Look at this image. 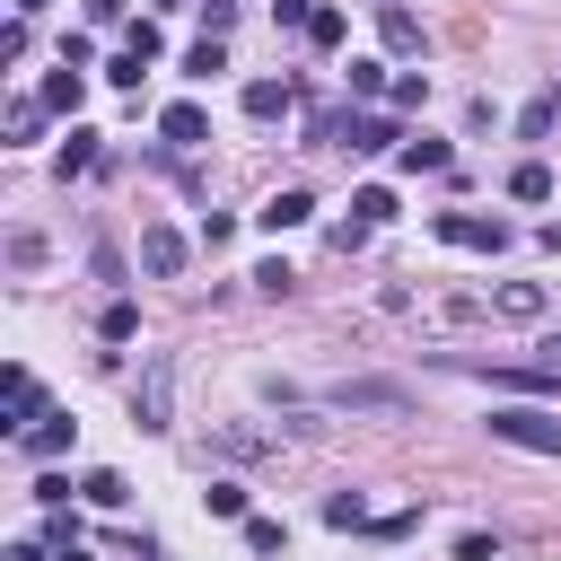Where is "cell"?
Listing matches in <instances>:
<instances>
[{
	"instance_id": "1",
	"label": "cell",
	"mask_w": 561,
	"mask_h": 561,
	"mask_svg": "<svg viewBox=\"0 0 561 561\" xmlns=\"http://www.w3.org/2000/svg\"><path fill=\"white\" fill-rule=\"evenodd\" d=\"M491 438H508V447H526V456H561V412L508 403V412H491Z\"/></svg>"
},
{
	"instance_id": "2",
	"label": "cell",
	"mask_w": 561,
	"mask_h": 561,
	"mask_svg": "<svg viewBox=\"0 0 561 561\" xmlns=\"http://www.w3.org/2000/svg\"><path fill=\"white\" fill-rule=\"evenodd\" d=\"M324 403L333 412H412V386H394V377H333Z\"/></svg>"
},
{
	"instance_id": "3",
	"label": "cell",
	"mask_w": 561,
	"mask_h": 561,
	"mask_svg": "<svg viewBox=\"0 0 561 561\" xmlns=\"http://www.w3.org/2000/svg\"><path fill=\"white\" fill-rule=\"evenodd\" d=\"M430 237H438V245H465V254H500V245H508V219H482V210H438V219H430Z\"/></svg>"
},
{
	"instance_id": "4",
	"label": "cell",
	"mask_w": 561,
	"mask_h": 561,
	"mask_svg": "<svg viewBox=\"0 0 561 561\" xmlns=\"http://www.w3.org/2000/svg\"><path fill=\"white\" fill-rule=\"evenodd\" d=\"M167 403H175V359L158 351V359L140 368V386H131V430H167V421H175Z\"/></svg>"
},
{
	"instance_id": "5",
	"label": "cell",
	"mask_w": 561,
	"mask_h": 561,
	"mask_svg": "<svg viewBox=\"0 0 561 561\" xmlns=\"http://www.w3.org/2000/svg\"><path fill=\"white\" fill-rule=\"evenodd\" d=\"M0 394H9L0 430H9V438H26V430L44 421V386H35V368H18V359H9V368H0Z\"/></svg>"
},
{
	"instance_id": "6",
	"label": "cell",
	"mask_w": 561,
	"mask_h": 561,
	"mask_svg": "<svg viewBox=\"0 0 561 561\" xmlns=\"http://www.w3.org/2000/svg\"><path fill=\"white\" fill-rule=\"evenodd\" d=\"M403 140H412V131H403L394 114H351V123H342V149H359V158H377V149H403Z\"/></svg>"
},
{
	"instance_id": "7",
	"label": "cell",
	"mask_w": 561,
	"mask_h": 561,
	"mask_svg": "<svg viewBox=\"0 0 561 561\" xmlns=\"http://www.w3.org/2000/svg\"><path fill=\"white\" fill-rule=\"evenodd\" d=\"M307 219H316V193H307V184H280V193L254 210V228H272V237H280V228H307Z\"/></svg>"
},
{
	"instance_id": "8",
	"label": "cell",
	"mask_w": 561,
	"mask_h": 561,
	"mask_svg": "<svg viewBox=\"0 0 561 561\" xmlns=\"http://www.w3.org/2000/svg\"><path fill=\"white\" fill-rule=\"evenodd\" d=\"M184 254H193V245H184L175 228H140V272H149V280H175Z\"/></svg>"
},
{
	"instance_id": "9",
	"label": "cell",
	"mask_w": 561,
	"mask_h": 561,
	"mask_svg": "<svg viewBox=\"0 0 561 561\" xmlns=\"http://www.w3.org/2000/svg\"><path fill=\"white\" fill-rule=\"evenodd\" d=\"M377 35H386V53H403V61L430 44V35H421V18H412L403 0H377Z\"/></svg>"
},
{
	"instance_id": "10",
	"label": "cell",
	"mask_w": 561,
	"mask_h": 561,
	"mask_svg": "<svg viewBox=\"0 0 561 561\" xmlns=\"http://www.w3.org/2000/svg\"><path fill=\"white\" fill-rule=\"evenodd\" d=\"M158 140H167V149H202V140H210V114L184 96V105H167V114H158Z\"/></svg>"
},
{
	"instance_id": "11",
	"label": "cell",
	"mask_w": 561,
	"mask_h": 561,
	"mask_svg": "<svg viewBox=\"0 0 561 561\" xmlns=\"http://www.w3.org/2000/svg\"><path fill=\"white\" fill-rule=\"evenodd\" d=\"M543 307H552V289H543V280H500V289H491V316H517V324H535Z\"/></svg>"
},
{
	"instance_id": "12",
	"label": "cell",
	"mask_w": 561,
	"mask_h": 561,
	"mask_svg": "<svg viewBox=\"0 0 561 561\" xmlns=\"http://www.w3.org/2000/svg\"><path fill=\"white\" fill-rule=\"evenodd\" d=\"M70 438H79V421H70V412H44V421H35L26 438H18V456H35V465H53V456H61Z\"/></svg>"
},
{
	"instance_id": "13",
	"label": "cell",
	"mask_w": 561,
	"mask_h": 561,
	"mask_svg": "<svg viewBox=\"0 0 561 561\" xmlns=\"http://www.w3.org/2000/svg\"><path fill=\"white\" fill-rule=\"evenodd\" d=\"M394 167H403V175H447V167H456V149H447V140H430V131H412V140L394 149Z\"/></svg>"
},
{
	"instance_id": "14",
	"label": "cell",
	"mask_w": 561,
	"mask_h": 561,
	"mask_svg": "<svg viewBox=\"0 0 561 561\" xmlns=\"http://www.w3.org/2000/svg\"><path fill=\"white\" fill-rule=\"evenodd\" d=\"M289 105H298V88H289V79H245V114H254V123H280Z\"/></svg>"
},
{
	"instance_id": "15",
	"label": "cell",
	"mask_w": 561,
	"mask_h": 561,
	"mask_svg": "<svg viewBox=\"0 0 561 561\" xmlns=\"http://www.w3.org/2000/svg\"><path fill=\"white\" fill-rule=\"evenodd\" d=\"M35 96H44L53 114H79V96H88V70H70V61H61V70H44V88H35Z\"/></svg>"
},
{
	"instance_id": "16",
	"label": "cell",
	"mask_w": 561,
	"mask_h": 561,
	"mask_svg": "<svg viewBox=\"0 0 561 561\" xmlns=\"http://www.w3.org/2000/svg\"><path fill=\"white\" fill-rule=\"evenodd\" d=\"M552 193H561V184H552L543 158H517V167H508V202H552Z\"/></svg>"
},
{
	"instance_id": "17",
	"label": "cell",
	"mask_w": 561,
	"mask_h": 561,
	"mask_svg": "<svg viewBox=\"0 0 561 561\" xmlns=\"http://www.w3.org/2000/svg\"><path fill=\"white\" fill-rule=\"evenodd\" d=\"M88 167H96V131H88V123H70V140H61V158H53V175L70 184V175H88Z\"/></svg>"
},
{
	"instance_id": "18",
	"label": "cell",
	"mask_w": 561,
	"mask_h": 561,
	"mask_svg": "<svg viewBox=\"0 0 561 561\" xmlns=\"http://www.w3.org/2000/svg\"><path fill=\"white\" fill-rule=\"evenodd\" d=\"M342 35H351V18H342L333 0H316V18H307V44H316V53H333Z\"/></svg>"
},
{
	"instance_id": "19",
	"label": "cell",
	"mask_w": 561,
	"mask_h": 561,
	"mask_svg": "<svg viewBox=\"0 0 561 561\" xmlns=\"http://www.w3.org/2000/svg\"><path fill=\"white\" fill-rule=\"evenodd\" d=\"M342 88H351V105H368V96H386L394 79H386V61H351V70H342Z\"/></svg>"
},
{
	"instance_id": "20",
	"label": "cell",
	"mask_w": 561,
	"mask_h": 561,
	"mask_svg": "<svg viewBox=\"0 0 561 561\" xmlns=\"http://www.w3.org/2000/svg\"><path fill=\"white\" fill-rule=\"evenodd\" d=\"M491 316V298H438L430 307V324H447V333H465V324H482Z\"/></svg>"
},
{
	"instance_id": "21",
	"label": "cell",
	"mask_w": 561,
	"mask_h": 561,
	"mask_svg": "<svg viewBox=\"0 0 561 561\" xmlns=\"http://www.w3.org/2000/svg\"><path fill=\"white\" fill-rule=\"evenodd\" d=\"M219 70H228V44H219V35H202V44L184 53V79H219Z\"/></svg>"
},
{
	"instance_id": "22",
	"label": "cell",
	"mask_w": 561,
	"mask_h": 561,
	"mask_svg": "<svg viewBox=\"0 0 561 561\" xmlns=\"http://www.w3.org/2000/svg\"><path fill=\"white\" fill-rule=\"evenodd\" d=\"M351 219L386 228V219H394V193H386V184H359V193H351Z\"/></svg>"
},
{
	"instance_id": "23",
	"label": "cell",
	"mask_w": 561,
	"mask_h": 561,
	"mask_svg": "<svg viewBox=\"0 0 561 561\" xmlns=\"http://www.w3.org/2000/svg\"><path fill=\"white\" fill-rule=\"evenodd\" d=\"M96 333H105V342H131V333H140V307H131V298H105Z\"/></svg>"
},
{
	"instance_id": "24",
	"label": "cell",
	"mask_w": 561,
	"mask_h": 561,
	"mask_svg": "<svg viewBox=\"0 0 561 561\" xmlns=\"http://www.w3.org/2000/svg\"><path fill=\"white\" fill-rule=\"evenodd\" d=\"M202 508H210V517H245V482H237V473H219V482L202 491Z\"/></svg>"
},
{
	"instance_id": "25",
	"label": "cell",
	"mask_w": 561,
	"mask_h": 561,
	"mask_svg": "<svg viewBox=\"0 0 561 561\" xmlns=\"http://www.w3.org/2000/svg\"><path fill=\"white\" fill-rule=\"evenodd\" d=\"M386 96H394V114H421V105H430V70H403Z\"/></svg>"
},
{
	"instance_id": "26",
	"label": "cell",
	"mask_w": 561,
	"mask_h": 561,
	"mask_svg": "<svg viewBox=\"0 0 561 561\" xmlns=\"http://www.w3.org/2000/svg\"><path fill=\"white\" fill-rule=\"evenodd\" d=\"M44 114H53L44 96H18V105H9V140H35V131H44Z\"/></svg>"
},
{
	"instance_id": "27",
	"label": "cell",
	"mask_w": 561,
	"mask_h": 561,
	"mask_svg": "<svg viewBox=\"0 0 561 561\" xmlns=\"http://www.w3.org/2000/svg\"><path fill=\"white\" fill-rule=\"evenodd\" d=\"M79 491H88L96 508H123V473H114V465H96V473H79Z\"/></svg>"
},
{
	"instance_id": "28",
	"label": "cell",
	"mask_w": 561,
	"mask_h": 561,
	"mask_svg": "<svg viewBox=\"0 0 561 561\" xmlns=\"http://www.w3.org/2000/svg\"><path fill=\"white\" fill-rule=\"evenodd\" d=\"M105 79H114V88H140V79H149V53H131V44H123V53L105 61Z\"/></svg>"
},
{
	"instance_id": "29",
	"label": "cell",
	"mask_w": 561,
	"mask_h": 561,
	"mask_svg": "<svg viewBox=\"0 0 561 561\" xmlns=\"http://www.w3.org/2000/svg\"><path fill=\"white\" fill-rule=\"evenodd\" d=\"M254 289H263V298H289V289H298V272L272 254V263H254Z\"/></svg>"
},
{
	"instance_id": "30",
	"label": "cell",
	"mask_w": 561,
	"mask_h": 561,
	"mask_svg": "<svg viewBox=\"0 0 561 561\" xmlns=\"http://www.w3.org/2000/svg\"><path fill=\"white\" fill-rule=\"evenodd\" d=\"M324 526H368V500H359V491H333V500H324Z\"/></svg>"
},
{
	"instance_id": "31",
	"label": "cell",
	"mask_w": 561,
	"mask_h": 561,
	"mask_svg": "<svg viewBox=\"0 0 561 561\" xmlns=\"http://www.w3.org/2000/svg\"><path fill=\"white\" fill-rule=\"evenodd\" d=\"M245 543H254V552H263V561H272V552H280V543H289V526H280V517H245Z\"/></svg>"
},
{
	"instance_id": "32",
	"label": "cell",
	"mask_w": 561,
	"mask_h": 561,
	"mask_svg": "<svg viewBox=\"0 0 561 561\" xmlns=\"http://www.w3.org/2000/svg\"><path fill=\"white\" fill-rule=\"evenodd\" d=\"M552 114H561V96H535V105L517 114V131H526V140H543V131H552Z\"/></svg>"
},
{
	"instance_id": "33",
	"label": "cell",
	"mask_w": 561,
	"mask_h": 561,
	"mask_svg": "<svg viewBox=\"0 0 561 561\" xmlns=\"http://www.w3.org/2000/svg\"><path fill=\"white\" fill-rule=\"evenodd\" d=\"M9 263L35 272V263H44V237H35V228H9Z\"/></svg>"
},
{
	"instance_id": "34",
	"label": "cell",
	"mask_w": 561,
	"mask_h": 561,
	"mask_svg": "<svg viewBox=\"0 0 561 561\" xmlns=\"http://www.w3.org/2000/svg\"><path fill=\"white\" fill-rule=\"evenodd\" d=\"M412 526H421V508H394V517H368V535H377V543H403Z\"/></svg>"
},
{
	"instance_id": "35",
	"label": "cell",
	"mask_w": 561,
	"mask_h": 561,
	"mask_svg": "<svg viewBox=\"0 0 561 561\" xmlns=\"http://www.w3.org/2000/svg\"><path fill=\"white\" fill-rule=\"evenodd\" d=\"M26 53H35V26H26V18H9V35H0V61H26Z\"/></svg>"
},
{
	"instance_id": "36",
	"label": "cell",
	"mask_w": 561,
	"mask_h": 561,
	"mask_svg": "<svg viewBox=\"0 0 561 561\" xmlns=\"http://www.w3.org/2000/svg\"><path fill=\"white\" fill-rule=\"evenodd\" d=\"M123 44H131V53H149V61H158V53H167V35H158V26H149V18H131V26H123Z\"/></svg>"
},
{
	"instance_id": "37",
	"label": "cell",
	"mask_w": 561,
	"mask_h": 561,
	"mask_svg": "<svg viewBox=\"0 0 561 561\" xmlns=\"http://www.w3.org/2000/svg\"><path fill=\"white\" fill-rule=\"evenodd\" d=\"M210 447H219V456H237V465H245V456H263V438H254V430H219Z\"/></svg>"
},
{
	"instance_id": "38",
	"label": "cell",
	"mask_w": 561,
	"mask_h": 561,
	"mask_svg": "<svg viewBox=\"0 0 561 561\" xmlns=\"http://www.w3.org/2000/svg\"><path fill=\"white\" fill-rule=\"evenodd\" d=\"M456 561H500V535H482V526H473V535H456Z\"/></svg>"
},
{
	"instance_id": "39",
	"label": "cell",
	"mask_w": 561,
	"mask_h": 561,
	"mask_svg": "<svg viewBox=\"0 0 561 561\" xmlns=\"http://www.w3.org/2000/svg\"><path fill=\"white\" fill-rule=\"evenodd\" d=\"M368 245V219H333V254H359Z\"/></svg>"
},
{
	"instance_id": "40",
	"label": "cell",
	"mask_w": 561,
	"mask_h": 561,
	"mask_svg": "<svg viewBox=\"0 0 561 561\" xmlns=\"http://www.w3.org/2000/svg\"><path fill=\"white\" fill-rule=\"evenodd\" d=\"M202 18H210V35H228L237 26V0H202Z\"/></svg>"
},
{
	"instance_id": "41",
	"label": "cell",
	"mask_w": 561,
	"mask_h": 561,
	"mask_svg": "<svg viewBox=\"0 0 561 561\" xmlns=\"http://www.w3.org/2000/svg\"><path fill=\"white\" fill-rule=\"evenodd\" d=\"M123 9H131V0H88V18H96V26H123Z\"/></svg>"
},
{
	"instance_id": "42",
	"label": "cell",
	"mask_w": 561,
	"mask_h": 561,
	"mask_svg": "<svg viewBox=\"0 0 561 561\" xmlns=\"http://www.w3.org/2000/svg\"><path fill=\"white\" fill-rule=\"evenodd\" d=\"M35 9H44V0H9V18H35Z\"/></svg>"
},
{
	"instance_id": "43",
	"label": "cell",
	"mask_w": 561,
	"mask_h": 561,
	"mask_svg": "<svg viewBox=\"0 0 561 561\" xmlns=\"http://www.w3.org/2000/svg\"><path fill=\"white\" fill-rule=\"evenodd\" d=\"M543 359H552V368H561V333H552V342H543Z\"/></svg>"
},
{
	"instance_id": "44",
	"label": "cell",
	"mask_w": 561,
	"mask_h": 561,
	"mask_svg": "<svg viewBox=\"0 0 561 561\" xmlns=\"http://www.w3.org/2000/svg\"><path fill=\"white\" fill-rule=\"evenodd\" d=\"M149 9H184V0H149Z\"/></svg>"
}]
</instances>
